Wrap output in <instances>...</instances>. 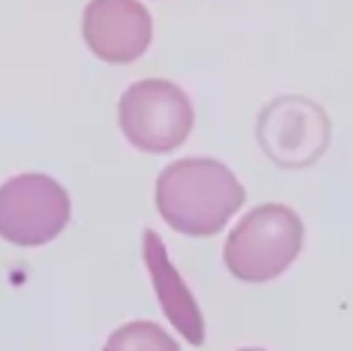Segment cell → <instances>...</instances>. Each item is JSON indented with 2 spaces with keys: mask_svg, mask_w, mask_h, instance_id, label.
<instances>
[{
  "mask_svg": "<svg viewBox=\"0 0 353 351\" xmlns=\"http://www.w3.org/2000/svg\"><path fill=\"white\" fill-rule=\"evenodd\" d=\"M245 202V188L226 164L190 157L168 164L157 178V210L173 231L207 239L233 219Z\"/></svg>",
  "mask_w": 353,
  "mask_h": 351,
  "instance_id": "cell-1",
  "label": "cell"
},
{
  "mask_svg": "<svg viewBox=\"0 0 353 351\" xmlns=\"http://www.w3.org/2000/svg\"><path fill=\"white\" fill-rule=\"evenodd\" d=\"M305 243L303 219L286 205L267 202L250 210L231 229L223 245V263L236 279L262 284L281 277Z\"/></svg>",
  "mask_w": 353,
  "mask_h": 351,
  "instance_id": "cell-2",
  "label": "cell"
},
{
  "mask_svg": "<svg viewBox=\"0 0 353 351\" xmlns=\"http://www.w3.org/2000/svg\"><path fill=\"white\" fill-rule=\"evenodd\" d=\"M118 126L132 147L147 154H166L188 140L195 126L192 101L176 82L147 77L123 92Z\"/></svg>",
  "mask_w": 353,
  "mask_h": 351,
  "instance_id": "cell-3",
  "label": "cell"
},
{
  "mask_svg": "<svg viewBox=\"0 0 353 351\" xmlns=\"http://www.w3.org/2000/svg\"><path fill=\"white\" fill-rule=\"evenodd\" d=\"M70 221V195L46 174H19L0 185V239L22 248L46 245Z\"/></svg>",
  "mask_w": 353,
  "mask_h": 351,
  "instance_id": "cell-4",
  "label": "cell"
},
{
  "mask_svg": "<svg viewBox=\"0 0 353 351\" xmlns=\"http://www.w3.org/2000/svg\"><path fill=\"white\" fill-rule=\"evenodd\" d=\"M332 137L330 116L307 97L286 94L262 108L257 142L281 169H305L325 154Z\"/></svg>",
  "mask_w": 353,
  "mask_h": 351,
  "instance_id": "cell-5",
  "label": "cell"
},
{
  "mask_svg": "<svg viewBox=\"0 0 353 351\" xmlns=\"http://www.w3.org/2000/svg\"><path fill=\"white\" fill-rule=\"evenodd\" d=\"M82 37L99 61L128 66L152 43V12L140 0H89L82 14Z\"/></svg>",
  "mask_w": 353,
  "mask_h": 351,
  "instance_id": "cell-6",
  "label": "cell"
},
{
  "mask_svg": "<svg viewBox=\"0 0 353 351\" xmlns=\"http://www.w3.org/2000/svg\"><path fill=\"white\" fill-rule=\"evenodd\" d=\"M144 258H147L149 272H152L157 296H159V301H161L171 325L188 339V342L200 347V344L205 342V320H202L200 305L192 299L190 289H188L185 281L181 279L178 270L171 265L161 239H159L154 231L144 234Z\"/></svg>",
  "mask_w": 353,
  "mask_h": 351,
  "instance_id": "cell-7",
  "label": "cell"
},
{
  "mask_svg": "<svg viewBox=\"0 0 353 351\" xmlns=\"http://www.w3.org/2000/svg\"><path fill=\"white\" fill-rule=\"evenodd\" d=\"M103 351H181V347L157 323L135 320V323H128L123 328H118L108 337Z\"/></svg>",
  "mask_w": 353,
  "mask_h": 351,
  "instance_id": "cell-8",
  "label": "cell"
},
{
  "mask_svg": "<svg viewBox=\"0 0 353 351\" xmlns=\"http://www.w3.org/2000/svg\"><path fill=\"white\" fill-rule=\"evenodd\" d=\"M238 351H265V349H255V347H250V349H238Z\"/></svg>",
  "mask_w": 353,
  "mask_h": 351,
  "instance_id": "cell-9",
  "label": "cell"
}]
</instances>
